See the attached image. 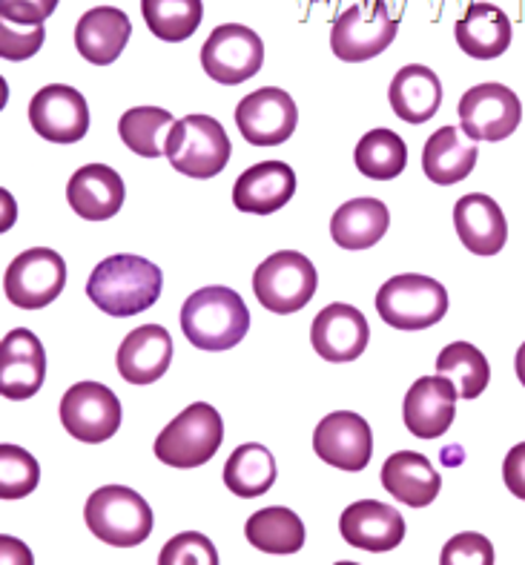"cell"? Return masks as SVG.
I'll list each match as a JSON object with an SVG mask.
<instances>
[{
  "label": "cell",
  "instance_id": "obj_40",
  "mask_svg": "<svg viewBox=\"0 0 525 565\" xmlns=\"http://www.w3.org/2000/svg\"><path fill=\"white\" fill-rule=\"evenodd\" d=\"M58 9V0H0V18L21 23V26H38Z\"/></svg>",
  "mask_w": 525,
  "mask_h": 565
},
{
  "label": "cell",
  "instance_id": "obj_38",
  "mask_svg": "<svg viewBox=\"0 0 525 565\" xmlns=\"http://www.w3.org/2000/svg\"><path fill=\"white\" fill-rule=\"evenodd\" d=\"M442 565H491L494 563V545L489 537H482L476 531H465L457 534L446 543L442 554H439Z\"/></svg>",
  "mask_w": 525,
  "mask_h": 565
},
{
  "label": "cell",
  "instance_id": "obj_6",
  "mask_svg": "<svg viewBox=\"0 0 525 565\" xmlns=\"http://www.w3.org/2000/svg\"><path fill=\"white\" fill-rule=\"evenodd\" d=\"M222 443V414L207 402H193L161 430L152 451L170 468H199L216 457Z\"/></svg>",
  "mask_w": 525,
  "mask_h": 565
},
{
  "label": "cell",
  "instance_id": "obj_39",
  "mask_svg": "<svg viewBox=\"0 0 525 565\" xmlns=\"http://www.w3.org/2000/svg\"><path fill=\"white\" fill-rule=\"evenodd\" d=\"M46 29L44 23L38 26H21V23L3 21L0 23V55L7 61H26L44 46Z\"/></svg>",
  "mask_w": 525,
  "mask_h": 565
},
{
  "label": "cell",
  "instance_id": "obj_9",
  "mask_svg": "<svg viewBox=\"0 0 525 565\" xmlns=\"http://www.w3.org/2000/svg\"><path fill=\"white\" fill-rule=\"evenodd\" d=\"M66 287V262L50 247H32L9 262L3 273L7 299L21 310H41Z\"/></svg>",
  "mask_w": 525,
  "mask_h": 565
},
{
  "label": "cell",
  "instance_id": "obj_29",
  "mask_svg": "<svg viewBox=\"0 0 525 565\" xmlns=\"http://www.w3.org/2000/svg\"><path fill=\"white\" fill-rule=\"evenodd\" d=\"M390 213L379 199H353L333 213L331 238L342 250H367L388 233Z\"/></svg>",
  "mask_w": 525,
  "mask_h": 565
},
{
  "label": "cell",
  "instance_id": "obj_32",
  "mask_svg": "<svg viewBox=\"0 0 525 565\" xmlns=\"http://www.w3.org/2000/svg\"><path fill=\"white\" fill-rule=\"evenodd\" d=\"M356 170L371 181H394L408 164V147L394 129H371L353 152Z\"/></svg>",
  "mask_w": 525,
  "mask_h": 565
},
{
  "label": "cell",
  "instance_id": "obj_27",
  "mask_svg": "<svg viewBox=\"0 0 525 565\" xmlns=\"http://www.w3.org/2000/svg\"><path fill=\"white\" fill-rule=\"evenodd\" d=\"M382 486L394 500L410 509H425L439 497L442 477L431 466V459L417 451H399L385 459L382 466Z\"/></svg>",
  "mask_w": 525,
  "mask_h": 565
},
{
  "label": "cell",
  "instance_id": "obj_3",
  "mask_svg": "<svg viewBox=\"0 0 525 565\" xmlns=\"http://www.w3.org/2000/svg\"><path fill=\"white\" fill-rule=\"evenodd\" d=\"M87 529L113 548H136L152 534V509L132 488L104 486L84 505Z\"/></svg>",
  "mask_w": 525,
  "mask_h": 565
},
{
  "label": "cell",
  "instance_id": "obj_26",
  "mask_svg": "<svg viewBox=\"0 0 525 565\" xmlns=\"http://www.w3.org/2000/svg\"><path fill=\"white\" fill-rule=\"evenodd\" d=\"M476 158L480 147L462 132V127H439L422 147V172L431 184H460L474 172Z\"/></svg>",
  "mask_w": 525,
  "mask_h": 565
},
{
  "label": "cell",
  "instance_id": "obj_12",
  "mask_svg": "<svg viewBox=\"0 0 525 565\" xmlns=\"http://www.w3.org/2000/svg\"><path fill=\"white\" fill-rule=\"evenodd\" d=\"M457 115L468 138L505 141L523 121V104L505 84H480L462 95Z\"/></svg>",
  "mask_w": 525,
  "mask_h": 565
},
{
  "label": "cell",
  "instance_id": "obj_30",
  "mask_svg": "<svg viewBox=\"0 0 525 565\" xmlns=\"http://www.w3.org/2000/svg\"><path fill=\"white\" fill-rule=\"evenodd\" d=\"M245 537L253 548L267 554H296L304 545V523L285 505L261 509L247 520Z\"/></svg>",
  "mask_w": 525,
  "mask_h": 565
},
{
  "label": "cell",
  "instance_id": "obj_4",
  "mask_svg": "<svg viewBox=\"0 0 525 565\" xmlns=\"http://www.w3.org/2000/svg\"><path fill=\"white\" fill-rule=\"evenodd\" d=\"M382 322L396 330H425L448 313V290L431 276L403 273L379 287L374 299Z\"/></svg>",
  "mask_w": 525,
  "mask_h": 565
},
{
  "label": "cell",
  "instance_id": "obj_11",
  "mask_svg": "<svg viewBox=\"0 0 525 565\" xmlns=\"http://www.w3.org/2000/svg\"><path fill=\"white\" fill-rule=\"evenodd\" d=\"M61 425L81 443H107L121 428V402L101 382H78L61 399Z\"/></svg>",
  "mask_w": 525,
  "mask_h": 565
},
{
  "label": "cell",
  "instance_id": "obj_18",
  "mask_svg": "<svg viewBox=\"0 0 525 565\" xmlns=\"http://www.w3.org/2000/svg\"><path fill=\"white\" fill-rule=\"evenodd\" d=\"M457 399H460L457 387L442 373H437V376H422L405 394V428L417 439L446 437L448 428L453 425V416H457Z\"/></svg>",
  "mask_w": 525,
  "mask_h": 565
},
{
  "label": "cell",
  "instance_id": "obj_28",
  "mask_svg": "<svg viewBox=\"0 0 525 565\" xmlns=\"http://www.w3.org/2000/svg\"><path fill=\"white\" fill-rule=\"evenodd\" d=\"M390 109L408 124L431 121L442 107V84L437 72L422 64H408L396 72L388 89Z\"/></svg>",
  "mask_w": 525,
  "mask_h": 565
},
{
  "label": "cell",
  "instance_id": "obj_13",
  "mask_svg": "<svg viewBox=\"0 0 525 565\" xmlns=\"http://www.w3.org/2000/svg\"><path fill=\"white\" fill-rule=\"evenodd\" d=\"M236 127L253 147H276L285 143L296 132L299 109L290 93L279 86H261L256 93L245 95L236 107Z\"/></svg>",
  "mask_w": 525,
  "mask_h": 565
},
{
  "label": "cell",
  "instance_id": "obj_22",
  "mask_svg": "<svg viewBox=\"0 0 525 565\" xmlns=\"http://www.w3.org/2000/svg\"><path fill=\"white\" fill-rule=\"evenodd\" d=\"M296 195V172L285 161H261L245 170L233 184V204L242 213L270 215Z\"/></svg>",
  "mask_w": 525,
  "mask_h": 565
},
{
  "label": "cell",
  "instance_id": "obj_17",
  "mask_svg": "<svg viewBox=\"0 0 525 565\" xmlns=\"http://www.w3.org/2000/svg\"><path fill=\"white\" fill-rule=\"evenodd\" d=\"M46 380V351L26 328L9 330L0 342V394L12 402L32 399Z\"/></svg>",
  "mask_w": 525,
  "mask_h": 565
},
{
  "label": "cell",
  "instance_id": "obj_25",
  "mask_svg": "<svg viewBox=\"0 0 525 565\" xmlns=\"http://www.w3.org/2000/svg\"><path fill=\"white\" fill-rule=\"evenodd\" d=\"M453 38L465 55L476 57V61H494V57L508 52L514 26H511V18L503 9L485 3V0H476L457 21Z\"/></svg>",
  "mask_w": 525,
  "mask_h": 565
},
{
  "label": "cell",
  "instance_id": "obj_31",
  "mask_svg": "<svg viewBox=\"0 0 525 565\" xmlns=\"http://www.w3.org/2000/svg\"><path fill=\"white\" fill-rule=\"evenodd\" d=\"M276 459L265 445L247 443L238 445L224 466V486L242 500H256L267 494L276 482Z\"/></svg>",
  "mask_w": 525,
  "mask_h": 565
},
{
  "label": "cell",
  "instance_id": "obj_20",
  "mask_svg": "<svg viewBox=\"0 0 525 565\" xmlns=\"http://www.w3.org/2000/svg\"><path fill=\"white\" fill-rule=\"evenodd\" d=\"M118 373L130 385L159 382L173 362V337L161 324H141L127 333L118 348Z\"/></svg>",
  "mask_w": 525,
  "mask_h": 565
},
{
  "label": "cell",
  "instance_id": "obj_8",
  "mask_svg": "<svg viewBox=\"0 0 525 565\" xmlns=\"http://www.w3.org/2000/svg\"><path fill=\"white\" fill-rule=\"evenodd\" d=\"M399 21L390 18L385 0H360L339 14L331 29V50L339 61L362 64L394 43Z\"/></svg>",
  "mask_w": 525,
  "mask_h": 565
},
{
  "label": "cell",
  "instance_id": "obj_33",
  "mask_svg": "<svg viewBox=\"0 0 525 565\" xmlns=\"http://www.w3.org/2000/svg\"><path fill=\"white\" fill-rule=\"evenodd\" d=\"M175 118L161 107L127 109L118 121V136L141 158H161L167 152V138L173 132Z\"/></svg>",
  "mask_w": 525,
  "mask_h": 565
},
{
  "label": "cell",
  "instance_id": "obj_23",
  "mask_svg": "<svg viewBox=\"0 0 525 565\" xmlns=\"http://www.w3.org/2000/svg\"><path fill=\"white\" fill-rule=\"evenodd\" d=\"M127 186L124 179L107 164H87L75 170V175L66 184V201L69 207L87 218V222H107L124 207Z\"/></svg>",
  "mask_w": 525,
  "mask_h": 565
},
{
  "label": "cell",
  "instance_id": "obj_37",
  "mask_svg": "<svg viewBox=\"0 0 525 565\" xmlns=\"http://www.w3.org/2000/svg\"><path fill=\"white\" fill-rule=\"evenodd\" d=\"M161 565H218L216 545L199 531H184L161 548Z\"/></svg>",
  "mask_w": 525,
  "mask_h": 565
},
{
  "label": "cell",
  "instance_id": "obj_43",
  "mask_svg": "<svg viewBox=\"0 0 525 565\" xmlns=\"http://www.w3.org/2000/svg\"><path fill=\"white\" fill-rule=\"evenodd\" d=\"M308 3H336V0H308Z\"/></svg>",
  "mask_w": 525,
  "mask_h": 565
},
{
  "label": "cell",
  "instance_id": "obj_21",
  "mask_svg": "<svg viewBox=\"0 0 525 565\" xmlns=\"http://www.w3.org/2000/svg\"><path fill=\"white\" fill-rule=\"evenodd\" d=\"M457 236L474 256H496L508 242V222L503 207L485 193H468L453 207Z\"/></svg>",
  "mask_w": 525,
  "mask_h": 565
},
{
  "label": "cell",
  "instance_id": "obj_36",
  "mask_svg": "<svg viewBox=\"0 0 525 565\" xmlns=\"http://www.w3.org/2000/svg\"><path fill=\"white\" fill-rule=\"evenodd\" d=\"M41 482V468L21 445H0V497L3 500H23Z\"/></svg>",
  "mask_w": 525,
  "mask_h": 565
},
{
  "label": "cell",
  "instance_id": "obj_7",
  "mask_svg": "<svg viewBox=\"0 0 525 565\" xmlns=\"http://www.w3.org/2000/svg\"><path fill=\"white\" fill-rule=\"evenodd\" d=\"M319 276L308 256L296 250H279L267 256L253 273V294L270 313L290 316L308 308L317 296Z\"/></svg>",
  "mask_w": 525,
  "mask_h": 565
},
{
  "label": "cell",
  "instance_id": "obj_42",
  "mask_svg": "<svg viewBox=\"0 0 525 565\" xmlns=\"http://www.w3.org/2000/svg\"><path fill=\"white\" fill-rule=\"evenodd\" d=\"M514 365H517V380H519V385L525 387V342L519 344V351H517V362H514Z\"/></svg>",
  "mask_w": 525,
  "mask_h": 565
},
{
  "label": "cell",
  "instance_id": "obj_15",
  "mask_svg": "<svg viewBox=\"0 0 525 565\" xmlns=\"http://www.w3.org/2000/svg\"><path fill=\"white\" fill-rule=\"evenodd\" d=\"M313 451L339 471H365L374 457V434L360 414L336 411L313 430Z\"/></svg>",
  "mask_w": 525,
  "mask_h": 565
},
{
  "label": "cell",
  "instance_id": "obj_16",
  "mask_svg": "<svg viewBox=\"0 0 525 565\" xmlns=\"http://www.w3.org/2000/svg\"><path fill=\"white\" fill-rule=\"evenodd\" d=\"M310 342L324 362L345 365L365 353L367 342H371V328H367L362 310L345 305V301H333L319 310L310 324Z\"/></svg>",
  "mask_w": 525,
  "mask_h": 565
},
{
  "label": "cell",
  "instance_id": "obj_41",
  "mask_svg": "<svg viewBox=\"0 0 525 565\" xmlns=\"http://www.w3.org/2000/svg\"><path fill=\"white\" fill-rule=\"evenodd\" d=\"M503 480L511 494L525 502V443L514 445V448L505 454Z\"/></svg>",
  "mask_w": 525,
  "mask_h": 565
},
{
  "label": "cell",
  "instance_id": "obj_2",
  "mask_svg": "<svg viewBox=\"0 0 525 565\" xmlns=\"http://www.w3.org/2000/svg\"><path fill=\"white\" fill-rule=\"evenodd\" d=\"M181 330L199 351H231L250 330V310L231 287H202L181 308Z\"/></svg>",
  "mask_w": 525,
  "mask_h": 565
},
{
  "label": "cell",
  "instance_id": "obj_19",
  "mask_svg": "<svg viewBox=\"0 0 525 565\" xmlns=\"http://www.w3.org/2000/svg\"><path fill=\"white\" fill-rule=\"evenodd\" d=\"M339 531L353 548L385 554L394 552L396 545L405 540V520L394 505H385L379 500H360L342 511Z\"/></svg>",
  "mask_w": 525,
  "mask_h": 565
},
{
  "label": "cell",
  "instance_id": "obj_14",
  "mask_svg": "<svg viewBox=\"0 0 525 565\" xmlns=\"http://www.w3.org/2000/svg\"><path fill=\"white\" fill-rule=\"evenodd\" d=\"M30 124L52 143H75L89 132L87 98L64 84L38 89L30 100Z\"/></svg>",
  "mask_w": 525,
  "mask_h": 565
},
{
  "label": "cell",
  "instance_id": "obj_24",
  "mask_svg": "<svg viewBox=\"0 0 525 565\" xmlns=\"http://www.w3.org/2000/svg\"><path fill=\"white\" fill-rule=\"evenodd\" d=\"M130 35L132 23L127 12L116 7H95L81 14L78 26H75V46H78L81 57L93 66H109L121 57Z\"/></svg>",
  "mask_w": 525,
  "mask_h": 565
},
{
  "label": "cell",
  "instance_id": "obj_5",
  "mask_svg": "<svg viewBox=\"0 0 525 565\" xmlns=\"http://www.w3.org/2000/svg\"><path fill=\"white\" fill-rule=\"evenodd\" d=\"M164 156L181 175L207 181L227 167L233 143L216 118L193 113L175 121L173 132L167 138Z\"/></svg>",
  "mask_w": 525,
  "mask_h": 565
},
{
  "label": "cell",
  "instance_id": "obj_35",
  "mask_svg": "<svg viewBox=\"0 0 525 565\" xmlns=\"http://www.w3.org/2000/svg\"><path fill=\"white\" fill-rule=\"evenodd\" d=\"M147 29L159 41L181 43L195 35L202 26L204 3L202 0H141Z\"/></svg>",
  "mask_w": 525,
  "mask_h": 565
},
{
  "label": "cell",
  "instance_id": "obj_1",
  "mask_svg": "<svg viewBox=\"0 0 525 565\" xmlns=\"http://www.w3.org/2000/svg\"><path fill=\"white\" fill-rule=\"evenodd\" d=\"M161 287H164V273L152 262L118 253L95 267L87 281V296L95 308H101L113 319H130L159 301Z\"/></svg>",
  "mask_w": 525,
  "mask_h": 565
},
{
  "label": "cell",
  "instance_id": "obj_10",
  "mask_svg": "<svg viewBox=\"0 0 525 565\" xmlns=\"http://www.w3.org/2000/svg\"><path fill=\"white\" fill-rule=\"evenodd\" d=\"M265 64V43L242 23H222L202 46V66L222 86L250 81Z\"/></svg>",
  "mask_w": 525,
  "mask_h": 565
},
{
  "label": "cell",
  "instance_id": "obj_34",
  "mask_svg": "<svg viewBox=\"0 0 525 565\" xmlns=\"http://www.w3.org/2000/svg\"><path fill=\"white\" fill-rule=\"evenodd\" d=\"M437 373L453 382L460 399H476L491 382V367L476 344L451 342L437 356Z\"/></svg>",
  "mask_w": 525,
  "mask_h": 565
}]
</instances>
